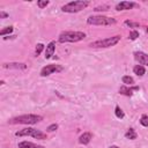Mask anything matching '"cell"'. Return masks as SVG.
<instances>
[{
	"label": "cell",
	"mask_w": 148,
	"mask_h": 148,
	"mask_svg": "<svg viewBox=\"0 0 148 148\" xmlns=\"http://www.w3.org/2000/svg\"><path fill=\"white\" fill-rule=\"evenodd\" d=\"M89 5V1L86 0H77V1H71L61 7V10L64 13H77L82 9H84Z\"/></svg>",
	"instance_id": "obj_4"
},
{
	"label": "cell",
	"mask_w": 148,
	"mask_h": 148,
	"mask_svg": "<svg viewBox=\"0 0 148 148\" xmlns=\"http://www.w3.org/2000/svg\"><path fill=\"white\" fill-rule=\"evenodd\" d=\"M140 87L138 86H134V87H130V86H121L119 88V94L121 95H125V96H132L133 95V91H136L139 90Z\"/></svg>",
	"instance_id": "obj_9"
},
{
	"label": "cell",
	"mask_w": 148,
	"mask_h": 148,
	"mask_svg": "<svg viewBox=\"0 0 148 148\" xmlns=\"http://www.w3.org/2000/svg\"><path fill=\"white\" fill-rule=\"evenodd\" d=\"M138 5L135 2H132V1H121L119 3H117L116 6V9L117 10H128V9H132L134 7H136Z\"/></svg>",
	"instance_id": "obj_10"
},
{
	"label": "cell",
	"mask_w": 148,
	"mask_h": 148,
	"mask_svg": "<svg viewBox=\"0 0 148 148\" xmlns=\"http://www.w3.org/2000/svg\"><path fill=\"white\" fill-rule=\"evenodd\" d=\"M114 114H116V117L118 118V119H123L124 117H125V113H124V111L120 109V106H116L114 108Z\"/></svg>",
	"instance_id": "obj_18"
},
{
	"label": "cell",
	"mask_w": 148,
	"mask_h": 148,
	"mask_svg": "<svg viewBox=\"0 0 148 148\" xmlns=\"http://www.w3.org/2000/svg\"><path fill=\"white\" fill-rule=\"evenodd\" d=\"M90 140H91V133H89V132H86V133L81 134L80 138H79V142L81 145H88L90 142Z\"/></svg>",
	"instance_id": "obj_14"
},
{
	"label": "cell",
	"mask_w": 148,
	"mask_h": 148,
	"mask_svg": "<svg viewBox=\"0 0 148 148\" xmlns=\"http://www.w3.org/2000/svg\"><path fill=\"white\" fill-rule=\"evenodd\" d=\"M86 38V34L82 31H62L59 37V43H76Z\"/></svg>",
	"instance_id": "obj_2"
},
{
	"label": "cell",
	"mask_w": 148,
	"mask_h": 148,
	"mask_svg": "<svg viewBox=\"0 0 148 148\" xmlns=\"http://www.w3.org/2000/svg\"><path fill=\"white\" fill-rule=\"evenodd\" d=\"M120 40V36L119 35H116V36H112V37H108V38H104V39H98V40H95L90 44L91 47H95V49H102V47H111V46H114L116 44H118Z\"/></svg>",
	"instance_id": "obj_6"
},
{
	"label": "cell",
	"mask_w": 148,
	"mask_h": 148,
	"mask_svg": "<svg viewBox=\"0 0 148 148\" xmlns=\"http://www.w3.org/2000/svg\"><path fill=\"white\" fill-rule=\"evenodd\" d=\"M133 72L134 74H136L138 76H143L145 73H146V68L142 66V65H135L133 67Z\"/></svg>",
	"instance_id": "obj_15"
},
{
	"label": "cell",
	"mask_w": 148,
	"mask_h": 148,
	"mask_svg": "<svg viewBox=\"0 0 148 148\" xmlns=\"http://www.w3.org/2000/svg\"><path fill=\"white\" fill-rule=\"evenodd\" d=\"M57 128H58V124H51V125L46 128V131H47V132H54Z\"/></svg>",
	"instance_id": "obj_26"
},
{
	"label": "cell",
	"mask_w": 148,
	"mask_h": 148,
	"mask_svg": "<svg viewBox=\"0 0 148 148\" xmlns=\"http://www.w3.org/2000/svg\"><path fill=\"white\" fill-rule=\"evenodd\" d=\"M3 68H10V69H25L27 65L23 62H8L2 65Z\"/></svg>",
	"instance_id": "obj_11"
},
{
	"label": "cell",
	"mask_w": 148,
	"mask_h": 148,
	"mask_svg": "<svg viewBox=\"0 0 148 148\" xmlns=\"http://www.w3.org/2000/svg\"><path fill=\"white\" fill-rule=\"evenodd\" d=\"M140 124L145 127H148V116L147 114H142L140 118Z\"/></svg>",
	"instance_id": "obj_22"
},
{
	"label": "cell",
	"mask_w": 148,
	"mask_h": 148,
	"mask_svg": "<svg viewBox=\"0 0 148 148\" xmlns=\"http://www.w3.org/2000/svg\"><path fill=\"white\" fill-rule=\"evenodd\" d=\"M15 135L16 136H32L38 140H44L47 138L46 133H44L39 130H36V128H32V127H25L23 130H20L15 133Z\"/></svg>",
	"instance_id": "obj_5"
},
{
	"label": "cell",
	"mask_w": 148,
	"mask_h": 148,
	"mask_svg": "<svg viewBox=\"0 0 148 148\" xmlns=\"http://www.w3.org/2000/svg\"><path fill=\"white\" fill-rule=\"evenodd\" d=\"M124 23H125V25H127L130 28H139L140 27V24L138 22H133V21H130V20H126Z\"/></svg>",
	"instance_id": "obj_20"
},
{
	"label": "cell",
	"mask_w": 148,
	"mask_h": 148,
	"mask_svg": "<svg viewBox=\"0 0 148 148\" xmlns=\"http://www.w3.org/2000/svg\"><path fill=\"white\" fill-rule=\"evenodd\" d=\"M62 69H64V67H62L61 65H54V64L46 65V66H44V67L40 69V76H49L50 74L61 72Z\"/></svg>",
	"instance_id": "obj_7"
},
{
	"label": "cell",
	"mask_w": 148,
	"mask_h": 148,
	"mask_svg": "<svg viewBox=\"0 0 148 148\" xmlns=\"http://www.w3.org/2000/svg\"><path fill=\"white\" fill-rule=\"evenodd\" d=\"M44 44H42V43H38L37 44V46H36V50H35V54H36V57H38L40 53H42V51L44 50Z\"/></svg>",
	"instance_id": "obj_21"
},
{
	"label": "cell",
	"mask_w": 148,
	"mask_h": 148,
	"mask_svg": "<svg viewBox=\"0 0 148 148\" xmlns=\"http://www.w3.org/2000/svg\"><path fill=\"white\" fill-rule=\"evenodd\" d=\"M121 81H123V83H125V86H133L134 84V79L130 75H124L121 77Z\"/></svg>",
	"instance_id": "obj_17"
},
{
	"label": "cell",
	"mask_w": 148,
	"mask_h": 148,
	"mask_svg": "<svg viewBox=\"0 0 148 148\" xmlns=\"http://www.w3.org/2000/svg\"><path fill=\"white\" fill-rule=\"evenodd\" d=\"M13 30H14V28H13L12 25L6 27L5 29H2V30L0 31V35H1V36H6V35H8V34H12V32H13Z\"/></svg>",
	"instance_id": "obj_19"
},
{
	"label": "cell",
	"mask_w": 148,
	"mask_h": 148,
	"mask_svg": "<svg viewBox=\"0 0 148 148\" xmlns=\"http://www.w3.org/2000/svg\"><path fill=\"white\" fill-rule=\"evenodd\" d=\"M109 148H119V147H118V146H116V145H112V146H110Z\"/></svg>",
	"instance_id": "obj_28"
},
{
	"label": "cell",
	"mask_w": 148,
	"mask_h": 148,
	"mask_svg": "<svg viewBox=\"0 0 148 148\" xmlns=\"http://www.w3.org/2000/svg\"><path fill=\"white\" fill-rule=\"evenodd\" d=\"M6 17H8V14L5 12H0V18H6Z\"/></svg>",
	"instance_id": "obj_27"
},
{
	"label": "cell",
	"mask_w": 148,
	"mask_h": 148,
	"mask_svg": "<svg viewBox=\"0 0 148 148\" xmlns=\"http://www.w3.org/2000/svg\"><path fill=\"white\" fill-rule=\"evenodd\" d=\"M94 10H95V12H105V10H109V6H106V5L97 6V7H95Z\"/></svg>",
	"instance_id": "obj_24"
},
{
	"label": "cell",
	"mask_w": 148,
	"mask_h": 148,
	"mask_svg": "<svg viewBox=\"0 0 148 148\" xmlns=\"http://www.w3.org/2000/svg\"><path fill=\"white\" fill-rule=\"evenodd\" d=\"M17 147L18 148H44V146L36 145V143L30 142V141H21V142H18Z\"/></svg>",
	"instance_id": "obj_13"
},
{
	"label": "cell",
	"mask_w": 148,
	"mask_h": 148,
	"mask_svg": "<svg viewBox=\"0 0 148 148\" xmlns=\"http://www.w3.org/2000/svg\"><path fill=\"white\" fill-rule=\"evenodd\" d=\"M54 50H56V42H50L45 49V59H50L53 56Z\"/></svg>",
	"instance_id": "obj_12"
},
{
	"label": "cell",
	"mask_w": 148,
	"mask_h": 148,
	"mask_svg": "<svg viewBox=\"0 0 148 148\" xmlns=\"http://www.w3.org/2000/svg\"><path fill=\"white\" fill-rule=\"evenodd\" d=\"M42 120H43V117L42 116L29 113V114H22V116H17V117L12 118V119L8 120V124H10V125H16V124L34 125V124H37V123H39Z\"/></svg>",
	"instance_id": "obj_1"
},
{
	"label": "cell",
	"mask_w": 148,
	"mask_h": 148,
	"mask_svg": "<svg viewBox=\"0 0 148 148\" xmlns=\"http://www.w3.org/2000/svg\"><path fill=\"white\" fill-rule=\"evenodd\" d=\"M134 59L140 64V65H146L148 66V54L142 52V51H135L133 53Z\"/></svg>",
	"instance_id": "obj_8"
},
{
	"label": "cell",
	"mask_w": 148,
	"mask_h": 148,
	"mask_svg": "<svg viewBox=\"0 0 148 148\" xmlns=\"http://www.w3.org/2000/svg\"><path fill=\"white\" fill-rule=\"evenodd\" d=\"M116 22V18L108 17L104 15H91L87 18V23L90 25H111Z\"/></svg>",
	"instance_id": "obj_3"
},
{
	"label": "cell",
	"mask_w": 148,
	"mask_h": 148,
	"mask_svg": "<svg viewBox=\"0 0 148 148\" xmlns=\"http://www.w3.org/2000/svg\"><path fill=\"white\" fill-rule=\"evenodd\" d=\"M138 37H139V32H138L136 30H132V31L130 32V35H128V38H130L131 40H135Z\"/></svg>",
	"instance_id": "obj_23"
},
{
	"label": "cell",
	"mask_w": 148,
	"mask_h": 148,
	"mask_svg": "<svg viewBox=\"0 0 148 148\" xmlns=\"http://www.w3.org/2000/svg\"><path fill=\"white\" fill-rule=\"evenodd\" d=\"M49 3H50V2H49L47 0H44V1H40V0H39V1H37V6H38L39 8H45Z\"/></svg>",
	"instance_id": "obj_25"
},
{
	"label": "cell",
	"mask_w": 148,
	"mask_h": 148,
	"mask_svg": "<svg viewBox=\"0 0 148 148\" xmlns=\"http://www.w3.org/2000/svg\"><path fill=\"white\" fill-rule=\"evenodd\" d=\"M136 136H138V134L133 128H128L127 132L125 133V138L130 139V140H134V139H136Z\"/></svg>",
	"instance_id": "obj_16"
}]
</instances>
